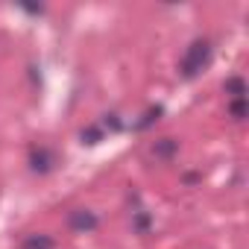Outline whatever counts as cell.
<instances>
[{
    "mask_svg": "<svg viewBox=\"0 0 249 249\" xmlns=\"http://www.w3.org/2000/svg\"><path fill=\"white\" fill-rule=\"evenodd\" d=\"M150 226H153V217H150V211H144V208L132 211V229H135L138 234H147V231H150Z\"/></svg>",
    "mask_w": 249,
    "mask_h": 249,
    "instance_id": "cell-8",
    "label": "cell"
},
{
    "mask_svg": "<svg viewBox=\"0 0 249 249\" xmlns=\"http://www.w3.org/2000/svg\"><path fill=\"white\" fill-rule=\"evenodd\" d=\"M21 249H56V240L44 231H36V234H27L21 240Z\"/></svg>",
    "mask_w": 249,
    "mask_h": 249,
    "instance_id": "cell-6",
    "label": "cell"
},
{
    "mask_svg": "<svg viewBox=\"0 0 249 249\" xmlns=\"http://www.w3.org/2000/svg\"><path fill=\"white\" fill-rule=\"evenodd\" d=\"M161 114H164V108H161V106H150V108H147V111L141 114V120L135 123V129H138V132H144V129H150V126H153V123H156V120L161 117Z\"/></svg>",
    "mask_w": 249,
    "mask_h": 249,
    "instance_id": "cell-7",
    "label": "cell"
},
{
    "mask_svg": "<svg viewBox=\"0 0 249 249\" xmlns=\"http://www.w3.org/2000/svg\"><path fill=\"white\" fill-rule=\"evenodd\" d=\"M246 114H249L246 100H229V117H231V120H237V123H240Z\"/></svg>",
    "mask_w": 249,
    "mask_h": 249,
    "instance_id": "cell-9",
    "label": "cell"
},
{
    "mask_svg": "<svg viewBox=\"0 0 249 249\" xmlns=\"http://www.w3.org/2000/svg\"><path fill=\"white\" fill-rule=\"evenodd\" d=\"M21 9H24V12H30V15H41V12H44V6H27V3H24Z\"/></svg>",
    "mask_w": 249,
    "mask_h": 249,
    "instance_id": "cell-12",
    "label": "cell"
},
{
    "mask_svg": "<svg viewBox=\"0 0 249 249\" xmlns=\"http://www.w3.org/2000/svg\"><path fill=\"white\" fill-rule=\"evenodd\" d=\"M27 164H30V170H33V173L47 176V173H53V170H56L59 159H56V153H53L50 147H33V150H30V156H27Z\"/></svg>",
    "mask_w": 249,
    "mask_h": 249,
    "instance_id": "cell-2",
    "label": "cell"
},
{
    "mask_svg": "<svg viewBox=\"0 0 249 249\" xmlns=\"http://www.w3.org/2000/svg\"><path fill=\"white\" fill-rule=\"evenodd\" d=\"M211 53H214V47H211L208 38H194V41L188 44L182 62H179V76H182V79H196V76L211 65Z\"/></svg>",
    "mask_w": 249,
    "mask_h": 249,
    "instance_id": "cell-1",
    "label": "cell"
},
{
    "mask_svg": "<svg viewBox=\"0 0 249 249\" xmlns=\"http://www.w3.org/2000/svg\"><path fill=\"white\" fill-rule=\"evenodd\" d=\"M199 182V173H185V185H196Z\"/></svg>",
    "mask_w": 249,
    "mask_h": 249,
    "instance_id": "cell-13",
    "label": "cell"
},
{
    "mask_svg": "<svg viewBox=\"0 0 249 249\" xmlns=\"http://www.w3.org/2000/svg\"><path fill=\"white\" fill-rule=\"evenodd\" d=\"M103 126H106L108 132H120V129H123V120H120L117 114H103Z\"/></svg>",
    "mask_w": 249,
    "mask_h": 249,
    "instance_id": "cell-11",
    "label": "cell"
},
{
    "mask_svg": "<svg viewBox=\"0 0 249 249\" xmlns=\"http://www.w3.org/2000/svg\"><path fill=\"white\" fill-rule=\"evenodd\" d=\"M223 91L229 94V100H246V94H249V88H246V79H243L240 73L229 76V79L223 82Z\"/></svg>",
    "mask_w": 249,
    "mask_h": 249,
    "instance_id": "cell-5",
    "label": "cell"
},
{
    "mask_svg": "<svg viewBox=\"0 0 249 249\" xmlns=\"http://www.w3.org/2000/svg\"><path fill=\"white\" fill-rule=\"evenodd\" d=\"M150 153H153L159 161H170V159L179 153V138H173V135H167V138H159V141L150 147Z\"/></svg>",
    "mask_w": 249,
    "mask_h": 249,
    "instance_id": "cell-4",
    "label": "cell"
},
{
    "mask_svg": "<svg viewBox=\"0 0 249 249\" xmlns=\"http://www.w3.org/2000/svg\"><path fill=\"white\" fill-rule=\"evenodd\" d=\"M79 141L88 144V147H94V144L103 141V129H100V126H85V129L79 132Z\"/></svg>",
    "mask_w": 249,
    "mask_h": 249,
    "instance_id": "cell-10",
    "label": "cell"
},
{
    "mask_svg": "<svg viewBox=\"0 0 249 249\" xmlns=\"http://www.w3.org/2000/svg\"><path fill=\"white\" fill-rule=\"evenodd\" d=\"M97 226H100V217L91 208H73V211H68V229L71 231L91 234V231H97Z\"/></svg>",
    "mask_w": 249,
    "mask_h": 249,
    "instance_id": "cell-3",
    "label": "cell"
}]
</instances>
